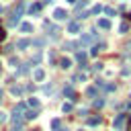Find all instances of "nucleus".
<instances>
[{"label": "nucleus", "mask_w": 131, "mask_h": 131, "mask_svg": "<svg viewBox=\"0 0 131 131\" xmlns=\"http://www.w3.org/2000/svg\"><path fill=\"white\" fill-rule=\"evenodd\" d=\"M78 131H84V129H78Z\"/></svg>", "instance_id": "obj_45"}, {"label": "nucleus", "mask_w": 131, "mask_h": 131, "mask_svg": "<svg viewBox=\"0 0 131 131\" xmlns=\"http://www.w3.org/2000/svg\"><path fill=\"white\" fill-rule=\"evenodd\" d=\"M4 37H6V31L0 27V41H4Z\"/></svg>", "instance_id": "obj_35"}, {"label": "nucleus", "mask_w": 131, "mask_h": 131, "mask_svg": "<svg viewBox=\"0 0 131 131\" xmlns=\"http://www.w3.org/2000/svg\"><path fill=\"white\" fill-rule=\"evenodd\" d=\"M100 123V117H92V119H88V125H98Z\"/></svg>", "instance_id": "obj_27"}, {"label": "nucleus", "mask_w": 131, "mask_h": 131, "mask_svg": "<svg viewBox=\"0 0 131 131\" xmlns=\"http://www.w3.org/2000/svg\"><path fill=\"white\" fill-rule=\"evenodd\" d=\"M98 29L108 31V29H111V20H108V18H100V20H98Z\"/></svg>", "instance_id": "obj_10"}, {"label": "nucleus", "mask_w": 131, "mask_h": 131, "mask_svg": "<svg viewBox=\"0 0 131 131\" xmlns=\"http://www.w3.org/2000/svg\"><path fill=\"white\" fill-rule=\"evenodd\" d=\"M49 33H51V37H57L61 31H59V27H49Z\"/></svg>", "instance_id": "obj_22"}, {"label": "nucleus", "mask_w": 131, "mask_h": 131, "mask_svg": "<svg viewBox=\"0 0 131 131\" xmlns=\"http://www.w3.org/2000/svg\"><path fill=\"white\" fill-rule=\"evenodd\" d=\"M27 104L33 108V111H39V106H41V102H39V98H35V96H31L29 100H27Z\"/></svg>", "instance_id": "obj_6"}, {"label": "nucleus", "mask_w": 131, "mask_h": 131, "mask_svg": "<svg viewBox=\"0 0 131 131\" xmlns=\"http://www.w3.org/2000/svg\"><path fill=\"white\" fill-rule=\"evenodd\" d=\"M33 78H35V82H43L45 72H43V70H35V72H33Z\"/></svg>", "instance_id": "obj_12"}, {"label": "nucleus", "mask_w": 131, "mask_h": 131, "mask_svg": "<svg viewBox=\"0 0 131 131\" xmlns=\"http://www.w3.org/2000/svg\"><path fill=\"white\" fill-rule=\"evenodd\" d=\"M92 104H94V106H96V108H100V106H102V104H104V98H96V100H94V102H92Z\"/></svg>", "instance_id": "obj_26"}, {"label": "nucleus", "mask_w": 131, "mask_h": 131, "mask_svg": "<svg viewBox=\"0 0 131 131\" xmlns=\"http://www.w3.org/2000/svg\"><path fill=\"white\" fill-rule=\"evenodd\" d=\"M37 115H39V113H37V111H33V108H31V111H25V119H27V121H33Z\"/></svg>", "instance_id": "obj_16"}, {"label": "nucleus", "mask_w": 131, "mask_h": 131, "mask_svg": "<svg viewBox=\"0 0 131 131\" xmlns=\"http://www.w3.org/2000/svg\"><path fill=\"white\" fill-rule=\"evenodd\" d=\"M20 31H23V33H31V31H33V25H31V23H23V25H20Z\"/></svg>", "instance_id": "obj_20"}, {"label": "nucleus", "mask_w": 131, "mask_h": 131, "mask_svg": "<svg viewBox=\"0 0 131 131\" xmlns=\"http://www.w3.org/2000/svg\"><path fill=\"white\" fill-rule=\"evenodd\" d=\"M10 92L18 96V94H23V88H20V86H14V88H10Z\"/></svg>", "instance_id": "obj_25"}, {"label": "nucleus", "mask_w": 131, "mask_h": 131, "mask_svg": "<svg viewBox=\"0 0 131 131\" xmlns=\"http://www.w3.org/2000/svg\"><path fill=\"white\" fill-rule=\"evenodd\" d=\"M94 72H98V70H102V63H94V68H92Z\"/></svg>", "instance_id": "obj_36"}, {"label": "nucleus", "mask_w": 131, "mask_h": 131, "mask_svg": "<svg viewBox=\"0 0 131 131\" xmlns=\"http://www.w3.org/2000/svg\"><path fill=\"white\" fill-rule=\"evenodd\" d=\"M2 98H4V94H2V92H0V104H2Z\"/></svg>", "instance_id": "obj_41"}, {"label": "nucleus", "mask_w": 131, "mask_h": 131, "mask_svg": "<svg viewBox=\"0 0 131 131\" xmlns=\"http://www.w3.org/2000/svg\"><path fill=\"white\" fill-rule=\"evenodd\" d=\"M10 12H14V14H18V16H20V14L25 12V0H20V2H16V6H14V8L10 10Z\"/></svg>", "instance_id": "obj_4"}, {"label": "nucleus", "mask_w": 131, "mask_h": 131, "mask_svg": "<svg viewBox=\"0 0 131 131\" xmlns=\"http://www.w3.org/2000/svg\"><path fill=\"white\" fill-rule=\"evenodd\" d=\"M59 68H61V70L72 68V59H70V57H59Z\"/></svg>", "instance_id": "obj_7"}, {"label": "nucleus", "mask_w": 131, "mask_h": 131, "mask_svg": "<svg viewBox=\"0 0 131 131\" xmlns=\"http://www.w3.org/2000/svg\"><path fill=\"white\" fill-rule=\"evenodd\" d=\"M33 131H41V129H33Z\"/></svg>", "instance_id": "obj_44"}, {"label": "nucleus", "mask_w": 131, "mask_h": 131, "mask_svg": "<svg viewBox=\"0 0 131 131\" xmlns=\"http://www.w3.org/2000/svg\"><path fill=\"white\" fill-rule=\"evenodd\" d=\"M63 94H66L68 98H72V100L76 98V92H74V88H72V86H66V88H63Z\"/></svg>", "instance_id": "obj_15"}, {"label": "nucleus", "mask_w": 131, "mask_h": 131, "mask_svg": "<svg viewBox=\"0 0 131 131\" xmlns=\"http://www.w3.org/2000/svg\"><path fill=\"white\" fill-rule=\"evenodd\" d=\"M127 131H131V117H129V121H127Z\"/></svg>", "instance_id": "obj_37"}, {"label": "nucleus", "mask_w": 131, "mask_h": 131, "mask_svg": "<svg viewBox=\"0 0 131 131\" xmlns=\"http://www.w3.org/2000/svg\"><path fill=\"white\" fill-rule=\"evenodd\" d=\"M84 78H86V74H84V72H78V74L74 76V80H78V82H80V80H84Z\"/></svg>", "instance_id": "obj_29"}, {"label": "nucleus", "mask_w": 131, "mask_h": 131, "mask_svg": "<svg viewBox=\"0 0 131 131\" xmlns=\"http://www.w3.org/2000/svg\"><path fill=\"white\" fill-rule=\"evenodd\" d=\"M57 131H68V129H66V127H59V129H57Z\"/></svg>", "instance_id": "obj_40"}, {"label": "nucleus", "mask_w": 131, "mask_h": 131, "mask_svg": "<svg viewBox=\"0 0 131 131\" xmlns=\"http://www.w3.org/2000/svg\"><path fill=\"white\" fill-rule=\"evenodd\" d=\"M127 29H129V25H127V23H121V27H119V31H121V33H127Z\"/></svg>", "instance_id": "obj_31"}, {"label": "nucleus", "mask_w": 131, "mask_h": 131, "mask_svg": "<svg viewBox=\"0 0 131 131\" xmlns=\"http://www.w3.org/2000/svg\"><path fill=\"white\" fill-rule=\"evenodd\" d=\"M29 45H31L29 39H18V41H16V47H18V49H27Z\"/></svg>", "instance_id": "obj_13"}, {"label": "nucleus", "mask_w": 131, "mask_h": 131, "mask_svg": "<svg viewBox=\"0 0 131 131\" xmlns=\"http://www.w3.org/2000/svg\"><path fill=\"white\" fill-rule=\"evenodd\" d=\"M25 123L23 121H10V131H23Z\"/></svg>", "instance_id": "obj_8"}, {"label": "nucleus", "mask_w": 131, "mask_h": 131, "mask_svg": "<svg viewBox=\"0 0 131 131\" xmlns=\"http://www.w3.org/2000/svg\"><path fill=\"white\" fill-rule=\"evenodd\" d=\"M102 10H104V14H106V16H115V14H117V10H115L113 6H104Z\"/></svg>", "instance_id": "obj_19"}, {"label": "nucleus", "mask_w": 131, "mask_h": 131, "mask_svg": "<svg viewBox=\"0 0 131 131\" xmlns=\"http://www.w3.org/2000/svg\"><path fill=\"white\" fill-rule=\"evenodd\" d=\"M53 18H55V20H66V18H68V12H66L63 8H55V10H53Z\"/></svg>", "instance_id": "obj_3"}, {"label": "nucleus", "mask_w": 131, "mask_h": 131, "mask_svg": "<svg viewBox=\"0 0 131 131\" xmlns=\"http://www.w3.org/2000/svg\"><path fill=\"white\" fill-rule=\"evenodd\" d=\"M61 111H63V113H70V111H72V104H70V102H66V104L61 106Z\"/></svg>", "instance_id": "obj_32"}, {"label": "nucleus", "mask_w": 131, "mask_h": 131, "mask_svg": "<svg viewBox=\"0 0 131 131\" xmlns=\"http://www.w3.org/2000/svg\"><path fill=\"white\" fill-rule=\"evenodd\" d=\"M96 39H98V33L90 31L88 35H82V39H80V45H92V43H94Z\"/></svg>", "instance_id": "obj_2"}, {"label": "nucleus", "mask_w": 131, "mask_h": 131, "mask_svg": "<svg viewBox=\"0 0 131 131\" xmlns=\"http://www.w3.org/2000/svg\"><path fill=\"white\" fill-rule=\"evenodd\" d=\"M51 127H53V129L57 131V129L61 127V121H59V119H53V121H51Z\"/></svg>", "instance_id": "obj_23"}, {"label": "nucleus", "mask_w": 131, "mask_h": 131, "mask_svg": "<svg viewBox=\"0 0 131 131\" xmlns=\"http://www.w3.org/2000/svg\"><path fill=\"white\" fill-rule=\"evenodd\" d=\"M63 47L72 49V51H80V41H68V43H63Z\"/></svg>", "instance_id": "obj_5"}, {"label": "nucleus", "mask_w": 131, "mask_h": 131, "mask_svg": "<svg viewBox=\"0 0 131 131\" xmlns=\"http://www.w3.org/2000/svg\"><path fill=\"white\" fill-rule=\"evenodd\" d=\"M33 43H35V45H37V47H43V45H45V41H43V39H35V41H33Z\"/></svg>", "instance_id": "obj_33"}, {"label": "nucleus", "mask_w": 131, "mask_h": 131, "mask_svg": "<svg viewBox=\"0 0 131 131\" xmlns=\"http://www.w3.org/2000/svg\"><path fill=\"white\" fill-rule=\"evenodd\" d=\"M125 119H127V115H119V117H117V119H115V127H117V129H119V127H121V125H123V123H125Z\"/></svg>", "instance_id": "obj_17"}, {"label": "nucleus", "mask_w": 131, "mask_h": 131, "mask_svg": "<svg viewBox=\"0 0 131 131\" xmlns=\"http://www.w3.org/2000/svg\"><path fill=\"white\" fill-rule=\"evenodd\" d=\"M68 31H70V33H80V23L72 20V23L68 25Z\"/></svg>", "instance_id": "obj_11"}, {"label": "nucleus", "mask_w": 131, "mask_h": 131, "mask_svg": "<svg viewBox=\"0 0 131 131\" xmlns=\"http://www.w3.org/2000/svg\"><path fill=\"white\" fill-rule=\"evenodd\" d=\"M27 111V104L25 102H18L14 108H12V115H10V121H20V117H23V113Z\"/></svg>", "instance_id": "obj_1"}, {"label": "nucleus", "mask_w": 131, "mask_h": 131, "mask_svg": "<svg viewBox=\"0 0 131 131\" xmlns=\"http://www.w3.org/2000/svg\"><path fill=\"white\" fill-rule=\"evenodd\" d=\"M4 119H6V117H4V113H0V121H4Z\"/></svg>", "instance_id": "obj_38"}, {"label": "nucleus", "mask_w": 131, "mask_h": 131, "mask_svg": "<svg viewBox=\"0 0 131 131\" xmlns=\"http://www.w3.org/2000/svg\"><path fill=\"white\" fill-rule=\"evenodd\" d=\"M41 61V53H35L33 57H31V63H39Z\"/></svg>", "instance_id": "obj_24"}, {"label": "nucleus", "mask_w": 131, "mask_h": 131, "mask_svg": "<svg viewBox=\"0 0 131 131\" xmlns=\"http://www.w3.org/2000/svg\"><path fill=\"white\" fill-rule=\"evenodd\" d=\"M18 18H20L18 14H14V12H10V14H8V27H14V25L18 23Z\"/></svg>", "instance_id": "obj_9"}, {"label": "nucleus", "mask_w": 131, "mask_h": 131, "mask_svg": "<svg viewBox=\"0 0 131 131\" xmlns=\"http://www.w3.org/2000/svg\"><path fill=\"white\" fill-rule=\"evenodd\" d=\"M90 12H92V14H98V12H102V6H100V4H96V6H94Z\"/></svg>", "instance_id": "obj_28"}, {"label": "nucleus", "mask_w": 131, "mask_h": 131, "mask_svg": "<svg viewBox=\"0 0 131 131\" xmlns=\"http://www.w3.org/2000/svg\"><path fill=\"white\" fill-rule=\"evenodd\" d=\"M18 72H20V74H27V72H29V66H27V63H25V66H23V68H20V70H18Z\"/></svg>", "instance_id": "obj_34"}, {"label": "nucleus", "mask_w": 131, "mask_h": 131, "mask_svg": "<svg viewBox=\"0 0 131 131\" xmlns=\"http://www.w3.org/2000/svg\"><path fill=\"white\" fill-rule=\"evenodd\" d=\"M2 10H4V8H2V4H0V12H2Z\"/></svg>", "instance_id": "obj_43"}, {"label": "nucleus", "mask_w": 131, "mask_h": 131, "mask_svg": "<svg viewBox=\"0 0 131 131\" xmlns=\"http://www.w3.org/2000/svg\"><path fill=\"white\" fill-rule=\"evenodd\" d=\"M86 4H88V0H78V2L74 4V8H76V10H80V8H84Z\"/></svg>", "instance_id": "obj_21"}, {"label": "nucleus", "mask_w": 131, "mask_h": 131, "mask_svg": "<svg viewBox=\"0 0 131 131\" xmlns=\"http://www.w3.org/2000/svg\"><path fill=\"white\" fill-rule=\"evenodd\" d=\"M39 10H41V2H35V4L29 8V12H31V14H37Z\"/></svg>", "instance_id": "obj_18"}, {"label": "nucleus", "mask_w": 131, "mask_h": 131, "mask_svg": "<svg viewBox=\"0 0 131 131\" xmlns=\"http://www.w3.org/2000/svg\"><path fill=\"white\" fill-rule=\"evenodd\" d=\"M86 94H88V96H96V88H94V86H90V88L86 90Z\"/></svg>", "instance_id": "obj_30"}, {"label": "nucleus", "mask_w": 131, "mask_h": 131, "mask_svg": "<svg viewBox=\"0 0 131 131\" xmlns=\"http://www.w3.org/2000/svg\"><path fill=\"white\" fill-rule=\"evenodd\" d=\"M127 106H129V108H131V100H129V102H127Z\"/></svg>", "instance_id": "obj_42"}, {"label": "nucleus", "mask_w": 131, "mask_h": 131, "mask_svg": "<svg viewBox=\"0 0 131 131\" xmlns=\"http://www.w3.org/2000/svg\"><path fill=\"white\" fill-rule=\"evenodd\" d=\"M68 2H70V4H76V2H78V0H68Z\"/></svg>", "instance_id": "obj_39"}, {"label": "nucleus", "mask_w": 131, "mask_h": 131, "mask_svg": "<svg viewBox=\"0 0 131 131\" xmlns=\"http://www.w3.org/2000/svg\"><path fill=\"white\" fill-rule=\"evenodd\" d=\"M86 57H88V53H86V51H82V49H80V51H76V59H78L80 63H84V61H86Z\"/></svg>", "instance_id": "obj_14"}]
</instances>
